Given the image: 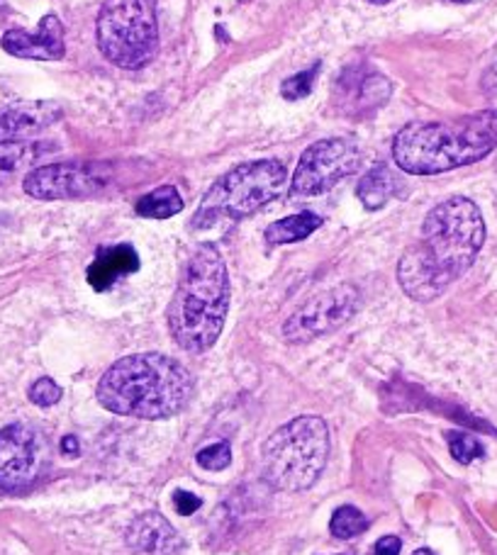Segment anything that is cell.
I'll return each mask as SVG.
<instances>
[{
    "label": "cell",
    "instance_id": "9a60e30c",
    "mask_svg": "<svg viewBox=\"0 0 497 555\" xmlns=\"http://www.w3.org/2000/svg\"><path fill=\"white\" fill-rule=\"evenodd\" d=\"M125 543L137 553L144 555H171L183 548V539L171 527V521L158 512L139 514L129 521L125 531Z\"/></svg>",
    "mask_w": 497,
    "mask_h": 555
},
{
    "label": "cell",
    "instance_id": "ba28073f",
    "mask_svg": "<svg viewBox=\"0 0 497 555\" xmlns=\"http://www.w3.org/2000/svg\"><path fill=\"white\" fill-rule=\"evenodd\" d=\"M364 146L352 137H327L303 152L291 178L293 197H320L344 178L361 171Z\"/></svg>",
    "mask_w": 497,
    "mask_h": 555
},
{
    "label": "cell",
    "instance_id": "30bf717a",
    "mask_svg": "<svg viewBox=\"0 0 497 555\" xmlns=\"http://www.w3.org/2000/svg\"><path fill=\"white\" fill-rule=\"evenodd\" d=\"M361 293L352 283L334 285L330 291L315 295L313 300L297 307L283 324V339L288 344H310L320 336L332 334L359 312Z\"/></svg>",
    "mask_w": 497,
    "mask_h": 555
},
{
    "label": "cell",
    "instance_id": "cb8c5ba5",
    "mask_svg": "<svg viewBox=\"0 0 497 555\" xmlns=\"http://www.w3.org/2000/svg\"><path fill=\"white\" fill-rule=\"evenodd\" d=\"M317 74H320V64H315L310 72H301V74L291 76L288 81L281 83V95L285 98V101H303L305 95H310Z\"/></svg>",
    "mask_w": 497,
    "mask_h": 555
},
{
    "label": "cell",
    "instance_id": "7a4b0ae2",
    "mask_svg": "<svg viewBox=\"0 0 497 555\" xmlns=\"http://www.w3.org/2000/svg\"><path fill=\"white\" fill-rule=\"evenodd\" d=\"M230 271L215 244L188 256L166 310L168 334L188 353H205L220 339L230 314Z\"/></svg>",
    "mask_w": 497,
    "mask_h": 555
},
{
    "label": "cell",
    "instance_id": "ac0fdd59",
    "mask_svg": "<svg viewBox=\"0 0 497 555\" xmlns=\"http://www.w3.org/2000/svg\"><path fill=\"white\" fill-rule=\"evenodd\" d=\"M395 191H397V181L393 171L385 164H378L371 168V171L364 173L359 185H356V197H359L366 210L378 212L391 203Z\"/></svg>",
    "mask_w": 497,
    "mask_h": 555
},
{
    "label": "cell",
    "instance_id": "9c48e42d",
    "mask_svg": "<svg viewBox=\"0 0 497 555\" xmlns=\"http://www.w3.org/2000/svg\"><path fill=\"white\" fill-rule=\"evenodd\" d=\"M111 183V164L64 162L33 168L25 176L23 191L35 201H84L105 193Z\"/></svg>",
    "mask_w": 497,
    "mask_h": 555
},
{
    "label": "cell",
    "instance_id": "4fadbf2b",
    "mask_svg": "<svg viewBox=\"0 0 497 555\" xmlns=\"http://www.w3.org/2000/svg\"><path fill=\"white\" fill-rule=\"evenodd\" d=\"M0 47L10 56L35 59V62H59L66 54L64 25L56 15H44L39 20L37 29H8L0 39Z\"/></svg>",
    "mask_w": 497,
    "mask_h": 555
},
{
    "label": "cell",
    "instance_id": "484cf974",
    "mask_svg": "<svg viewBox=\"0 0 497 555\" xmlns=\"http://www.w3.org/2000/svg\"><path fill=\"white\" fill-rule=\"evenodd\" d=\"M201 507H203V500L195 498L193 492H186V490L174 492V509L181 514V517H191V514H195Z\"/></svg>",
    "mask_w": 497,
    "mask_h": 555
},
{
    "label": "cell",
    "instance_id": "83f0119b",
    "mask_svg": "<svg viewBox=\"0 0 497 555\" xmlns=\"http://www.w3.org/2000/svg\"><path fill=\"white\" fill-rule=\"evenodd\" d=\"M403 541L397 537H383L381 541H375L373 555H400Z\"/></svg>",
    "mask_w": 497,
    "mask_h": 555
},
{
    "label": "cell",
    "instance_id": "7402d4cb",
    "mask_svg": "<svg viewBox=\"0 0 497 555\" xmlns=\"http://www.w3.org/2000/svg\"><path fill=\"white\" fill-rule=\"evenodd\" d=\"M446 443H449V453L463 465L473 463L475 459H483L485 453L483 443L466 431H446Z\"/></svg>",
    "mask_w": 497,
    "mask_h": 555
},
{
    "label": "cell",
    "instance_id": "3957f363",
    "mask_svg": "<svg viewBox=\"0 0 497 555\" xmlns=\"http://www.w3.org/2000/svg\"><path fill=\"white\" fill-rule=\"evenodd\" d=\"M193 375L166 353H132L115 361L98 383L101 408L132 420H171L193 398Z\"/></svg>",
    "mask_w": 497,
    "mask_h": 555
},
{
    "label": "cell",
    "instance_id": "8992f818",
    "mask_svg": "<svg viewBox=\"0 0 497 555\" xmlns=\"http://www.w3.org/2000/svg\"><path fill=\"white\" fill-rule=\"evenodd\" d=\"M288 185V168L278 158H258L230 168L203 195L193 215V230H211L220 222H240L273 203Z\"/></svg>",
    "mask_w": 497,
    "mask_h": 555
},
{
    "label": "cell",
    "instance_id": "277c9868",
    "mask_svg": "<svg viewBox=\"0 0 497 555\" xmlns=\"http://www.w3.org/2000/svg\"><path fill=\"white\" fill-rule=\"evenodd\" d=\"M495 149V107L444 122H410L393 139L397 168L412 176H439L454 168L479 164Z\"/></svg>",
    "mask_w": 497,
    "mask_h": 555
},
{
    "label": "cell",
    "instance_id": "6da1fadb",
    "mask_svg": "<svg viewBox=\"0 0 497 555\" xmlns=\"http://www.w3.org/2000/svg\"><path fill=\"white\" fill-rule=\"evenodd\" d=\"M485 244V220L471 197L454 195L434 205L422 234L400 261L397 283L415 302H434L479 259Z\"/></svg>",
    "mask_w": 497,
    "mask_h": 555
},
{
    "label": "cell",
    "instance_id": "d6a6232c",
    "mask_svg": "<svg viewBox=\"0 0 497 555\" xmlns=\"http://www.w3.org/2000/svg\"><path fill=\"white\" fill-rule=\"evenodd\" d=\"M5 8V0H0V10H3Z\"/></svg>",
    "mask_w": 497,
    "mask_h": 555
},
{
    "label": "cell",
    "instance_id": "7c38bea8",
    "mask_svg": "<svg viewBox=\"0 0 497 555\" xmlns=\"http://www.w3.org/2000/svg\"><path fill=\"white\" fill-rule=\"evenodd\" d=\"M391 98V83L369 64H354L342 72L334 86V105L344 115L369 117Z\"/></svg>",
    "mask_w": 497,
    "mask_h": 555
},
{
    "label": "cell",
    "instance_id": "5b68a950",
    "mask_svg": "<svg viewBox=\"0 0 497 555\" xmlns=\"http://www.w3.org/2000/svg\"><path fill=\"white\" fill-rule=\"evenodd\" d=\"M330 459V426L317 414L295 416L262 446V475L273 490L303 492L320 480Z\"/></svg>",
    "mask_w": 497,
    "mask_h": 555
},
{
    "label": "cell",
    "instance_id": "8fae6325",
    "mask_svg": "<svg viewBox=\"0 0 497 555\" xmlns=\"http://www.w3.org/2000/svg\"><path fill=\"white\" fill-rule=\"evenodd\" d=\"M47 441L33 424L15 422L0 429V498L27 490L44 470Z\"/></svg>",
    "mask_w": 497,
    "mask_h": 555
},
{
    "label": "cell",
    "instance_id": "d4e9b609",
    "mask_svg": "<svg viewBox=\"0 0 497 555\" xmlns=\"http://www.w3.org/2000/svg\"><path fill=\"white\" fill-rule=\"evenodd\" d=\"M195 461H197V465H201L203 470L220 473V470L227 468V465L232 463V449H230V443L220 441V443L207 446V449H203L201 453L195 455Z\"/></svg>",
    "mask_w": 497,
    "mask_h": 555
},
{
    "label": "cell",
    "instance_id": "4dcf8cb0",
    "mask_svg": "<svg viewBox=\"0 0 497 555\" xmlns=\"http://www.w3.org/2000/svg\"><path fill=\"white\" fill-rule=\"evenodd\" d=\"M412 555H434L430 548H420V551H415Z\"/></svg>",
    "mask_w": 497,
    "mask_h": 555
},
{
    "label": "cell",
    "instance_id": "4316f807",
    "mask_svg": "<svg viewBox=\"0 0 497 555\" xmlns=\"http://www.w3.org/2000/svg\"><path fill=\"white\" fill-rule=\"evenodd\" d=\"M483 93L495 105V111H497V64H493L488 72H485V76H483Z\"/></svg>",
    "mask_w": 497,
    "mask_h": 555
},
{
    "label": "cell",
    "instance_id": "836d02e7",
    "mask_svg": "<svg viewBox=\"0 0 497 555\" xmlns=\"http://www.w3.org/2000/svg\"><path fill=\"white\" fill-rule=\"evenodd\" d=\"M334 555H352V553H334Z\"/></svg>",
    "mask_w": 497,
    "mask_h": 555
},
{
    "label": "cell",
    "instance_id": "ffe728a7",
    "mask_svg": "<svg viewBox=\"0 0 497 555\" xmlns=\"http://www.w3.org/2000/svg\"><path fill=\"white\" fill-rule=\"evenodd\" d=\"M183 210V197L174 185H158L137 201V215L146 220H168Z\"/></svg>",
    "mask_w": 497,
    "mask_h": 555
},
{
    "label": "cell",
    "instance_id": "2e32d148",
    "mask_svg": "<svg viewBox=\"0 0 497 555\" xmlns=\"http://www.w3.org/2000/svg\"><path fill=\"white\" fill-rule=\"evenodd\" d=\"M139 269V256L129 244H117L101 249L95 256V261L88 266V283L93 291L103 293L107 287H113L120 278L135 273Z\"/></svg>",
    "mask_w": 497,
    "mask_h": 555
},
{
    "label": "cell",
    "instance_id": "1f68e13d",
    "mask_svg": "<svg viewBox=\"0 0 497 555\" xmlns=\"http://www.w3.org/2000/svg\"><path fill=\"white\" fill-rule=\"evenodd\" d=\"M369 3H373V5H385V3H391V0H369Z\"/></svg>",
    "mask_w": 497,
    "mask_h": 555
},
{
    "label": "cell",
    "instance_id": "f1b7e54d",
    "mask_svg": "<svg viewBox=\"0 0 497 555\" xmlns=\"http://www.w3.org/2000/svg\"><path fill=\"white\" fill-rule=\"evenodd\" d=\"M62 453L64 455H74V459H76L78 453H81V443H78L76 436H64V439H62Z\"/></svg>",
    "mask_w": 497,
    "mask_h": 555
},
{
    "label": "cell",
    "instance_id": "52a82bcc",
    "mask_svg": "<svg viewBox=\"0 0 497 555\" xmlns=\"http://www.w3.org/2000/svg\"><path fill=\"white\" fill-rule=\"evenodd\" d=\"M101 54L123 72H139L158 54L154 0H105L95 20Z\"/></svg>",
    "mask_w": 497,
    "mask_h": 555
},
{
    "label": "cell",
    "instance_id": "5bb4252c",
    "mask_svg": "<svg viewBox=\"0 0 497 555\" xmlns=\"http://www.w3.org/2000/svg\"><path fill=\"white\" fill-rule=\"evenodd\" d=\"M64 107L54 101H25L0 111V142H29L62 122Z\"/></svg>",
    "mask_w": 497,
    "mask_h": 555
},
{
    "label": "cell",
    "instance_id": "603a6c76",
    "mask_svg": "<svg viewBox=\"0 0 497 555\" xmlns=\"http://www.w3.org/2000/svg\"><path fill=\"white\" fill-rule=\"evenodd\" d=\"M27 398L29 402L37 404V408L47 410V408H54V404L64 398V390L54 378H39L29 385Z\"/></svg>",
    "mask_w": 497,
    "mask_h": 555
},
{
    "label": "cell",
    "instance_id": "f546056e",
    "mask_svg": "<svg viewBox=\"0 0 497 555\" xmlns=\"http://www.w3.org/2000/svg\"><path fill=\"white\" fill-rule=\"evenodd\" d=\"M451 3H459V5H469V3H481V0H451Z\"/></svg>",
    "mask_w": 497,
    "mask_h": 555
},
{
    "label": "cell",
    "instance_id": "d6986e66",
    "mask_svg": "<svg viewBox=\"0 0 497 555\" xmlns=\"http://www.w3.org/2000/svg\"><path fill=\"white\" fill-rule=\"evenodd\" d=\"M322 217L315 212H297L291 217H283L273 224H268L266 230V244L268 246H285V244H295L303 242L317 232L322 227Z\"/></svg>",
    "mask_w": 497,
    "mask_h": 555
},
{
    "label": "cell",
    "instance_id": "e0dca14e",
    "mask_svg": "<svg viewBox=\"0 0 497 555\" xmlns=\"http://www.w3.org/2000/svg\"><path fill=\"white\" fill-rule=\"evenodd\" d=\"M54 152V144L49 142H0V185H5L20 173H29L44 162L47 154Z\"/></svg>",
    "mask_w": 497,
    "mask_h": 555
},
{
    "label": "cell",
    "instance_id": "44dd1931",
    "mask_svg": "<svg viewBox=\"0 0 497 555\" xmlns=\"http://www.w3.org/2000/svg\"><path fill=\"white\" fill-rule=\"evenodd\" d=\"M366 529H369V519H366V514L361 509H356L354 504H344V507L332 514L330 531L334 539H356L361 537Z\"/></svg>",
    "mask_w": 497,
    "mask_h": 555
}]
</instances>
